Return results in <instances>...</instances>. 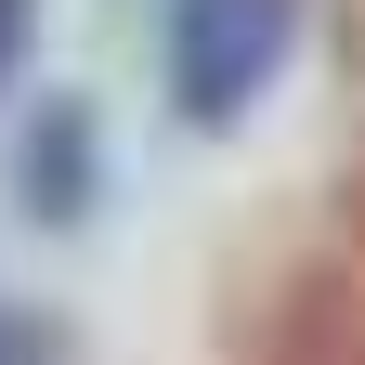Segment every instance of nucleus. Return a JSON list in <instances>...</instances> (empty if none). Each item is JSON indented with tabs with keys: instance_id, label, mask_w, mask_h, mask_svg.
Here are the masks:
<instances>
[{
	"instance_id": "1",
	"label": "nucleus",
	"mask_w": 365,
	"mask_h": 365,
	"mask_svg": "<svg viewBox=\"0 0 365 365\" xmlns=\"http://www.w3.org/2000/svg\"><path fill=\"white\" fill-rule=\"evenodd\" d=\"M287 39H300V0H170V91H182V118H248L274 66H287Z\"/></svg>"
},
{
	"instance_id": "2",
	"label": "nucleus",
	"mask_w": 365,
	"mask_h": 365,
	"mask_svg": "<svg viewBox=\"0 0 365 365\" xmlns=\"http://www.w3.org/2000/svg\"><path fill=\"white\" fill-rule=\"evenodd\" d=\"M14 53H26V0H0V78H14Z\"/></svg>"
},
{
	"instance_id": "3",
	"label": "nucleus",
	"mask_w": 365,
	"mask_h": 365,
	"mask_svg": "<svg viewBox=\"0 0 365 365\" xmlns=\"http://www.w3.org/2000/svg\"><path fill=\"white\" fill-rule=\"evenodd\" d=\"M0 365H39V339H26V327H14V313H0Z\"/></svg>"
}]
</instances>
